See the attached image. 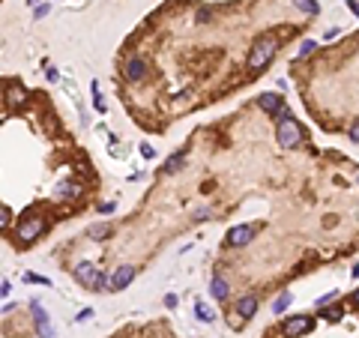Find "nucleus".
Masks as SVG:
<instances>
[{
  "label": "nucleus",
  "mask_w": 359,
  "mask_h": 338,
  "mask_svg": "<svg viewBox=\"0 0 359 338\" xmlns=\"http://www.w3.org/2000/svg\"><path fill=\"white\" fill-rule=\"evenodd\" d=\"M81 192H84V189H81L78 183H63V185H60V195H63V198H78Z\"/></svg>",
  "instance_id": "obj_13"
},
{
  "label": "nucleus",
  "mask_w": 359,
  "mask_h": 338,
  "mask_svg": "<svg viewBox=\"0 0 359 338\" xmlns=\"http://www.w3.org/2000/svg\"><path fill=\"white\" fill-rule=\"evenodd\" d=\"M165 306H168V308H174V306H177V296H174V293H168V296H165Z\"/></svg>",
  "instance_id": "obj_24"
},
{
  "label": "nucleus",
  "mask_w": 359,
  "mask_h": 338,
  "mask_svg": "<svg viewBox=\"0 0 359 338\" xmlns=\"http://www.w3.org/2000/svg\"><path fill=\"white\" fill-rule=\"evenodd\" d=\"M195 311H198V317H201L204 323H209V320H212V311H209V306H204V303H198V306H195Z\"/></svg>",
  "instance_id": "obj_17"
},
{
  "label": "nucleus",
  "mask_w": 359,
  "mask_h": 338,
  "mask_svg": "<svg viewBox=\"0 0 359 338\" xmlns=\"http://www.w3.org/2000/svg\"><path fill=\"white\" fill-rule=\"evenodd\" d=\"M275 48H278V42H275V36H261V39L251 45V54H248V69H264L269 60H272V54H275Z\"/></svg>",
  "instance_id": "obj_1"
},
{
  "label": "nucleus",
  "mask_w": 359,
  "mask_h": 338,
  "mask_svg": "<svg viewBox=\"0 0 359 338\" xmlns=\"http://www.w3.org/2000/svg\"><path fill=\"white\" fill-rule=\"evenodd\" d=\"M132 278H135V270H132L129 264H123V267L114 273V278H111V290H123Z\"/></svg>",
  "instance_id": "obj_8"
},
{
  "label": "nucleus",
  "mask_w": 359,
  "mask_h": 338,
  "mask_svg": "<svg viewBox=\"0 0 359 338\" xmlns=\"http://www.w3.org/2000/svg\"><path fill=\"white\" fill-rule=\"evenodd\" d=\"M311 317H305V314H297V317H291V320H284V335H299V332H311Z\"/></svg>",
  "instance_id": "obj_5"
},
{
  "label": "nucleus",
  "mask_w": 359,
  "mask_h": 338,
  "mask_svg": "<svg viewBox=\"0 0 359 338\" xmlns=\"http://www.w3.org/2000/svg\"><path fill=\"white\" fill-rule=\"evenodd\" d=\"M90 317H93V308H84V311L78 314V320H81V323H84V320H90Z\"/></svg>",
  "instance_id": "obj_21"
},
{
  "label": "nucleus",
  "mask_w": 359,
  "mask_h": 338,
  "mask_svg": "<svg viewBox=\"0 0 359 338\" xmlns=\"http://www.w3.org/2000/svg\"><path fill=\"white\" fill-rule=\"evenodd\" d=\"M347 6H350V9H353V15L359 18V3H356V0H347Z\"/></svg>",
  "instance_id": "obj_27"
},
{
  "label": "nucleus",
  "mask_w": 359,
  "mask_h": 338,
  "mask_svg": "<svg viewBox=\"0 0 359 338\" xmlns=\"http://www.w3.org/2000/svg\"><path fill=\"white\" fill-rule=\"evenodd\" d=\"M21 102H24V93H21V90H12V105H15V108H18V105H21Z\"/></svg>",
  "instance_id": "obj_20"
},
{
  "label": "nucleus",
  "mask_w": 359,
  "mask_h": 338,
  "mask_svg": "<svg viewBox=\"0 0 359 338\" xmlns=\"http://www.w3.org/2000/svg\"><path fill=\"white\" fill-rule=\"evenodd\" d=\"M209 290H212L215 299H228V293H231V287H228L225 278H212V287H209Z\"/></svg>",
  "instance_id": "obj_11"
},
{
  "label": "nucleus",
  "mask_w": 359,
  "mask_h": 338,
  "mask_svg": "<svg viewBox=\"0 0 359 338\" xmlns=\"http://www.w3.org/2000/svg\"><path fill=\"white\" fill-rule=\"evenodd\" d=\"M275 138H278V144H281V147L291 150V147H297V144H299V126H297L294 120H281V123H278V129H275Z\"/></svg>",
  "instance_id": "obj_4"
},
{
  "label": "nucleus",
  "mask_w": 359,
  "mask_h": 338,
  "mask_svg": "<svg viewBox=\"0 0 359 338\" xmlns=\"http://www.w3.org/2000/svg\"><path fill=\"white\" fill-rule=\"evenodd\" d=\"M141 153H144V159H153L156 153H153V147H141Z\"/></svg>",
  "instance_id": "obj_25"
},
{
  "label": "nucleus",
  "mask_w": 359,
  "mask_h": 338,
  "mask_svg": "<svg viewBox=\"0 0 359 338\" xmlns=\"http://www.w3.org/2000/svg\"><path fill=\"white\" fill-rule=\"evenodd\" d=\"M33 314H36V326H39V338H54V329H51V323H48L39 303H33Z\"/></svg>",
  "instance_id": "obj_7"
},
{
  "label": "nucleus",
  "mask_w": 359,
  "mask_h": 338,
  "mask_svg": "<svg viewBox=\"0 0 359 338\" xmlns=\"http://www.w3.org/2000/svg\"><path fill=\"white\" fill-rule=\"evenodd\" d=\"M42 231H45V221H42L39 215H30V218H24V221L18 224V231H15V234H18V240H21V243H30V240L39 237Z\"/></svg>",
  "instance_id": "obj_3"
},
{
  "label": "nucleus",
  "mask_w": 359,
  "mask_h": 338,
  "mask_svg": "<svg viewBox=\"0 0 359 338\" xmlns=\"http://www.w3.org/2000/svg\"><path fill=\"white\" fill-rule=\"evenodd\" d=\"M129 78H135V81L144 78V60L141 57H132L129 60Z\"/></svg>",
  "instance_id": "obj_12"
},
{
  "label": "nucleus",
  "mask_w": 359,
  "mask_h": 338,
  "mask_svg": "<svg viewBox=\"0 0 359 338\" xmlns=\"http://www.w3.org/2000/svg\"><path fill=\"white\" fill-rule=\"evenodd\" d=\"M350 138H353V141H359V120L350 126Z\"/></svg>",
  "instance_id": "obj_22"
},
{
  "label": "nucleus",
  "mask_w": 359,
  "mask_h": 338,
  "mask_svg": "<svg viewBox=\"0 0 359 338\" xmlns=\"http://www.w3.org/2000/svg\"><path fill=\"white\" fill-rule=\"evenodd\" d=\"M251 234H255V228H251V224H237V228L228 231V243H231V246H245V243L251 240Z\"/></svg>",
  "instance_id": "obj_6"
},
{
  "label": "nucleus",
  "mask_w": 359,
  "mask_h": 338,
  "mask_svg": "<svg viewBox=\"0 0 359 338\" xmlns=\"http://www.w3.org/2000/svg\"><path fill=\"white\" fill-rule=\"evenodd\" d=\"M9 290H12V284H9V281H3V284H0V293H3V296H9Z\"/></svg>",
  "instance_id": "obj_26"
},
{
  "label": "nucleus",
  "mask_w": 359,
  "mask_h": 338,
  "mask_svg": "<svg viewBox=\"0 0 359 338\" xmlns=\"http://www.w3.org/2000/svg\"><path fill=\"white\" fill-rule=\"evenodd\" d=\"M287 306H291V293L284 290V293H281V296L275 299V303H272V311H275V314H281V311H284Z\"/></svg>",
  "instance_id": "obj_15"
},
{
  "label": "nucleus",
  "mask_w": 359,
  "mask_h": 338,
  "mask_svg": "<svg viewBox=\"0 0 359 338\" xmlns=\"http://www.w3.org/2000/svg\"><path fill=\"white\" fill-rule=\"evenodd\" d=\"M297 6H299L302 12H308V15L317 12V3H314V0H297Z\"/></svg>",
  "instance_id": "obj_18"
},
{
  "label": "nucleus",
  "mask_w": 359,
  "mask_h": 338,
  "mask_svg": "<svg viewBox=\"0 0 359 338\" xmlns=\"http://www.w3.org/2000/svg\"><path fill=\"white\" fill-rule=\"evenodd\" d=\"M108 234H111V228H108V224H93V228L87 231L90 240H102V237H108Z\"/></svg>",
  "instance_id": "obj_14"
},
{
  "label": "nucleus",
  "mask_w": 359,
  "mask_h": 338,
  "mask_svg": "<svg viewBox=\"0 0 359 338\" xmlns=\"http://www.w3.org/2000/svg\"><path fill=\"white\" fill-rule=\"evenodd\" d=\"M311 51H314V42H302L299 45V57H308Z\"/></svg>",
  "instance_id": "obj_19"
},
{
  "label": "nucleus",
  "mask_w": 359,
  "mask_h": 338,
  "mask_svg": "<svg viewBox=\"0 0 359 338\" xmlns=\"http://www.w3.org/2000/svg\"><path fill=\"white\" fill-rule=\"evenodd\" d=\"M75 278H78L84 287H90V290H105L108 284H111V281H108V276H102L93 264H78V267H75Z\"/></svg>",
  "instance_id": "obj_2"
},
{
  "label": "nucleus",
  "mask_w": 359,
  "mask_h": 338,
  "mask_svg": "<svg viewBox=\"0 0 359 338\" xmlns=\"http://www.w3.org/2000/svg\"><path fill=\"white\" fill-rule=\"evenodd\" d=\"M255 311H258V299L255 296H242L237 303V314H242V317H251Z\"/></svg>",
  "instance_id": "obj_9"
},
{
  "label": "nucleus",
  "mask_w": 359,
  "mask_h": 338,
  "mask_svg": "<svg viewBox=\"0 0 359 338\" xmlns=\"http://www.w3.org/2000/svg\"><path fill=\"white\" fill-rule=\"evenodd\" d=\"M180 168H183V153H177V156H171V159L165 162V171H168V174H174V171H180Z\"/></svg>",
  "instance_id": "obj_16"
},
{
  "label": "nucleus",
  "mask_w": 359,
  "mask_h": 338,
  "mask_svg": "<svg viewBox=\"0 0 359 338\" xmlns=\"http://www.w3.org/2000/svg\"><path fill=\"white\" fill-rule=\"evenodd\" d=\"M353 303H359V290H356V293H353Z\"/></svg>",
  "instance_id": "obj_28"
},
{
  "label": "nucleus",
  "mask_w": 359,
  "mask_h": 338,
  "mask_svg": "<svg viewBox=\"0 0 359 338\" xmlns=\"http://www.w3.org/2000/svg\"><path fill=\"white\" fill-rule=\"evenodd\" d=\"M261 108L269 111V114H275V111L284 108V105H281V96H275V93H264V96H261Z\"/></svg>",
  "instance_id": "obj_10"
},
{
  "label": "nucleus",
  "mask_w": 359,
  "mask_h": 338,
  "mask_svg": "<svg viewBox=\"0 0 359 338\" xmlns=\"http://www.w3.org/2000/svg\"><path fill=\"white\" fill-rule=\"evenodd\" d=\"M0 224H3V228L9 224V207H3V215H0Z\"/></svg>",
  "instance_id": "obj_23"
}]
</instances>
